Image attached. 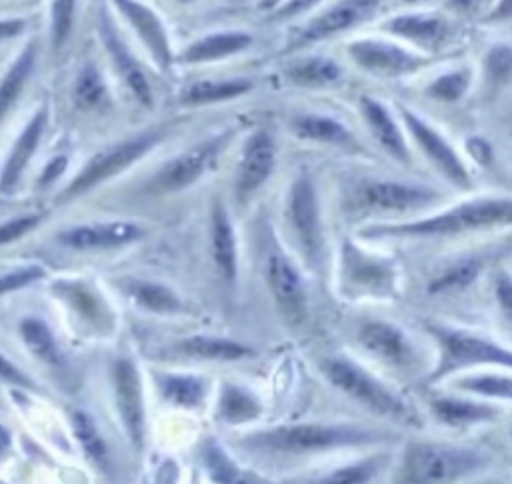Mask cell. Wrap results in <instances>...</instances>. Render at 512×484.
I'll list each match as a JSON object with an SVG mask.
<instances>
[{
	"label": "cell",
	"instance_id": "cell-1",
	"mask_svg": "<svg viewBox=\"0 0 512 484\" xmlns=\"http://www.w3.org/2000/svg\"><path fill=\"white\" fill-rule=\"evenodd\" d=\"M512 226V198L510 196H478L434 214L402 220V222H380L366 226L360 236L370 240L402 238H454L472 232H484L492 228Z\"/></svg>",
	"mask_w": 512,
	"mask_h": 484
},
{
	"label": "cell",
	"instance_id": "cell-2",
	"mask_svg": "<svg viewBox=\"0 0 512 484\" xmlns=\"http://www.w3.org/2000/svg\"><path fill=\"white\" fill-rule=\"evenodd\" d=\"M490 456L472 446L410 440L394 464L388 484H460L482 472Z\"/></svg>",
	"mask_w": 512,
	"mask_h": 484
},
{
	"label": "cell",
	"instance_id": "cell-3",
	"mask_svg": "<svg viewBox=\"0 0 512 484\" xmlns=\"http://www.w3.org/2000/svg\"><path fill=\"white\" fill-rule=\"evenodd\" d=\"M424 330L436 346V360L426 374V384H440L476 368L512 372V348L484 334L434 320L424 322Z\"/></svg>",
	"mask_w": 512,
	"mask_h": 484
},
{
	"label": "cell",
	"instance_id": "cell-4",
	"mask_svg": "<svg viewBox=\"0 0 512 484\" xmlns=\"http://www.w3.org/2000/svg\"><path fill=\"white\" fill-rule=\"evenodd\" d=\"M394 438L392 432L358 424H292L252 436L250 444L288 456H306L340 448L380 446Z\"/></svg>",
	"mask_w": 512,
	"mask_h": 484
},
{
	"label": "cell",
	"instance_id": "cell-5",
	"mask_svg": "<svg viewBox=\"0 0 512 484\" xmlns=\"http://www.w3.org/2000/svg\"><path fill=\"white\" fill-rule=\"evenodd\" d=\"M324 378L344 396L378 418L418 424L416 410L382 378L346 356H326L320 362Z\"/></svg>",
	"mask_w": 512,
	"mask_h": 484
},
{
	"label": "cell",
	"instance_id": "cell-6",
	"mask_svg": "<svg viewBox=\"0 0 512 484\" xmlns=\"http://www.w3.org/2000/svg\"><path fill=\"white\" fill-rule=\"evenodd\" d=\"M444 200V192L434 186L390 178H368L358 182L346 206L354 214H412Z\"/></svg>",
	"mask_w": 512,
	"mask_h": 484
},
{
	"label": "cell",
	"instance_id": "cell-7",
	"mask_svg": "<svg viewBox=\"0 0 512 484\" xmlns=\"http://www.w3.org/2000/svg\"><path fill=\"white\" fill-rule=\"evenodd\" d=\"M162 136H164L162 128H152V130L138 132L130 138H124L122 142H116V144L104 148L60 192L58 202H68V200L92 190L100 182H106L112 176L120 174L122 170H126L134 162H138L144 154H148L154 146H158Z\"/></svg>",
	"mask_w": 512,
	"mask_h": 484
},
{
	"label": "cell",
	"instance_id": "cell-8",
	"mask_svg": "<svg viewBox=\"0 0 512 484\" xmlns=\"http://www.w3.org/2000/svg\"><path fill=\"white\" fill-rule=\"evenodd\" d=\"M340 280L350 296L392 298L398 290V266L386 256L366 252L352 240L342 242Z\"/></svg>",
	"mask_w": 512,
	"mask_h": 484
},
{
	"label": "cell",
	"instance_id": "cell-9",
	"mask_svg": "<svg viewBox=\"0 0 512 484\" xmlns=\"http://www.w3.org/2000/svg\"><path fill=\"white\" fill-rule=\"evenodd\" d=\"M286 218L304 260L310 266H316L322 256L324 236L316 184L306 170H302L290 184L286 200Z\"/></svg>",
	"mask_w": 512,
	"mask_h": 484
},
{
	"label": "cell",
	"instance_id": "cell-10",
	"mask_svg": "<svg viewBox=\"0 0 512 484\" xmlns=\"http://www.w3.org/2000/svg\"><path fill=\"white\" fill-rule=\"evenodd\" d=\"M350 60L378 78H400L420 72L430 64V56L380 38H358L346 46Z\"/></svg>",
	"mask_w": 512,
	"mask_h": 484
},
{
	"label": "cell",
	"instance_id": "cell-11",
	"mask_svg": "<svg viewBox=\"0 0 512 484\" xmlns=\"http://www.w3.org/2000/svg\"><path fill=\"white\" fill-rule=\"evenodd\" d=\"M228 138L230 134H218V136L206 138L204 142H198L188 150L176 154L174 158L166 160L148 180V190L170 194V192H178L192 186L214 164V160L220 156V152L228 144Z\"/></svg>",
	"mask_w": 512,
	"mask_h": 484
},
{
	"label": "cell",
	"instance_id": "cell-12",
	"mask_svg": "<svg viewBox=\"0 0 512 484\" xmlns=\"http://www.w3.org/2000/svg\"><path fill=\"white\" fill-rule=\"evenodd\" d=\"M358 346L382 366L396 372H410L418 364V350L404 328L390 320L368 318L356 330Z\"/></svg>",
	"mask_w": 512,
	"mask_h": 484
},
{
	"label": "cell",
	"instance_id": "cell-13",
	"mask_svg": "<svg viewBox=\"0 0 512 484\" xmlns=\"http://www.w3.org/2000/svg\"><path fill=\"white\" fill-rule=\"evenodd\" d=\"M400 118L408 130V134L420 148V152L426 156V160L450 184H454L456 188H464V190L472 188V178H470L466 164L462 162L458 152L448 144V140L436 128H432L422 116L412 112L408 106H400Z\"/></svg>",
	"mask_w": 512,
	"mask_h": 484
},
{
	"label": "cell",
	"instance_id": "cell-14",
	"mask_svg": "<svg viewBox=\"0 0 512 484\" xmlns=\"http://www.w3.org/2000/svg\"><path fill=\"white\" fill-rule=\"evenodd\" d=\"M382 0H336L326 10L316 14L284 48L286 54L298 52L310 44L346 32L370 18Z\"/></svg>",
	"mask_w": 512,
	"mask_h": 484
},
{
	"label": "cell",
	"instance_id": "cell-15",
	"mask_svg": "<svg viewBox=\"0 0 512 484\" xmlns=\"http://www.w3.org/2000/svg\"><path fill=\"white\" fill-rule=\"evenodd\" d=\"M96 28L100 34V40L106 48V54L116 70V74L124 80L126 88L132 92V96L142 104V106H152L154 104V92L150 86V80L146 72L142 70L140 62L136 60L134 52L128 48V44L122 40V36L116 30V24L108 10L104 6L98 8L96 14Z\"/></svg>",
	"mask_w": 512,
	"mask_h": 484
},
{
	"label": "cell",
	"instance_id": "cell-16",
	"mask_svg": "<svg viewBox=\"0 0 512 484\" xmlns=\"http://www.w3.org/2000/svg\"><path fill=\"white\" fill-rule=\"evenodd\" d=\"M266 280L274 302L290 324H300L306 318L308 298L300 272L282 252H272L266 260Z\"/></svg>",
	"mask_w": 512,
	"mask_h": 484
},
{
	"label": "cell",
	"instance_id": "cell-17",
	"mask_svg": "<svg viewBox=\"0 0 512 484\" xmlns=\"http://www.w3.org/2000/svg\"><path fill=\"white\" fill-rule=\"evenodd\" d=\"M276 164V142L266 128L254 130L242 148L236 170V196L240 200L250 198L266 184Z\"/></svg>",
	"mask_w": 512,
	"mask_h": 484
},
{
	"label": "cell",
	"instance_id": "cell-18",
	"mask_svg": "<svg viewBox=\"0 0 512 484\" xmlns=\"http://www.w3.org/2000/svg\"><path fill=\"white\" fill-rule=\"evenodd\" d=\"M432 418L446 428L464 430L480 424H490L502 414L498 402L482 400L468 394H436L428 400Z\"/></svg>",
	"mask_w": 512,
	"mask_h": 484
},
{
	"label": "cell",
	"instance_id": "cell-19",
	"mask_svg": "<svg viewBox=\"0 0 512 484\" xmlns=\"http://www.w3.org/2000/svg\"><path fill=\"white\" fill-rule=\"evenodd\" d=\"M112 2L118 8V12L124 16V20L130 24V28L138 34L140 42L146 46L156 66L164 72L170 70L174 62V54H172L168 32L162 20L158 18V14L138 0H112Z\"/></svg>",
	"mask_w": 512,
	"mask_h": 484
},
{
	"label": "cell",
	"instance_id": "cell-20",
	"mask_svg": "<svg viewBox=\"0 0 512 484\" xmlns=\"http://www.w3.org/2000/svg\"><path fill=\"white\" fill-rule=\"evenodd\" d=\"M112 384L124 428L130 440L140 446L144 436V408L136 366L130 360H118L112 370Z\"/></svg>",
	"mask_w": 512,
	"mask_h": 484
},
{
	"label": "cell",
	"instance_id": "cell-21",
	"mask_svg": "<svg viewBox=\"0 0 512 484\" xmlns=\"http://www.w3.org/2000/svg\"><path fill=\"white\" fill-rule=\"evenodd\" d=\"M46 124H48V102H44L36 108V112L32 114L28 124L18 134V138L2 166V172H0V192L8 194L18 186L26 166L30 164L34 152L38 150V146L42 142Z\"/></svg>",
	"mask_w": 512,
	"mask_h": 484
},
{
	"label": "cell",
	"instance_id": "cell-22",
	"mask_svg": "<svg viewBox=\"0 0 512 484\" xmlns=\"http://www.w3.org/2000/svg\"><path fill=\"white\" fill-rule=\"evenodd\" d=\"M358 108H360V114L370 130V134L380 144V148L396 162L410 164L412 152L408 148V142H406L396 118L388 110V106L384 102H380L378 98L362 96L358 102Z\"/></svg>",
	"mask_w": 512,
	"mask_h": 484
},
{
	"label": "cell",
	"instance_id": "cell-23",
	"mask_svg": "<svg viewBox=\"0 0 512 484\" xmlns=\"http://www.w3.org/2000/svg\"><path fill=\"white\" fill-rule=\"evenodd\" d=\"M142 234L144 230L132 222H96L68 228L58 240L74 250H102L124 246L138 240Z\"/></svg>",
	"mask_w": 512,
	"mask_h": 484
},
{
	"label": "cell",
	"instance_id": "cell-24",
	"mask_svg": "<svg viewBox=\"0 0 512 484\" xmlns=\"http://www.w3.org/2000/svg\"><path fill=\"white\" fill-rule=\"evenodd\" d=\"M382 28L422 50H436L448 36V22L436 14L408 12L388 18Z\"/></svg>",
	"mask_w": 512,
	"mask_h": 484
},
{
	"label": "cell",
	"instance_id": "cell-25",
	"mask_svg": "<svg viewBox=\"0 0 512 484\" xmlns=\"http://www.w3.org/2000/svg\"><path fill=\"white\" fill-rule=\"evenodd\" d=\"M254 42L252 34L242 32V30H222L214 34H206L192 44H188L178 60L184 64H204V62H214L222 60L228 56H234L246 48H250Z\"/></svg>",
	"mask_w": 512,
	"mask_h": 484
},
{
	"label": "cell",
	"instance_id": "cell-26",
	"mask_svg": "<svg viewBox=\"0 0 512 484\" xmlns=\"http://www.w3.org/2000/svg\"><path fill=\"white\" fill-rule=\"evenodd\" d=\"M394 462L390 450H376L358 460L332 468L326 474L302 480L300 484H372Z\"/></svg>",
	"mask_w": 512,
	"mask_h": 484
},
{
	"label": "cell",
	"instance_id": "cell-27",
	"mask_svg": "<svg viewBox=\"0 0 512 484\" xmlns=\"http://www.w3.org/2000/svg\"><path fill=\"white\" fill-rule=\"evenodd\" d=\"M446 384L460 394L476 396L490 402H512V372L510 370H480L458 374Z\"/></svg>",
	"mask_w": 512,
	"mask_h": 484
},
{
	"label": "cell",
	"instance_id": "cell-28",
	"mask_svg": "<svg viewBox=\"0 0 512 484\" xmlns=\"http://www.w3.org/2000/svg\"><path fill=\"white\" fill-rule=\"evenodd\" d=\"M292 130L298 138L328 144L344 150H360L356 136L346 128L344 122L326 114H300L292 120Z\"/></svg>",
	"mask_w": 512,
	"mask_h": 484
},
{
	"label": "cell",
	"instance_id": "cell-29",
	"mask_svg": "<svg viewBox=\"0 0 512 484\" xmlns=\"http://www.w3.org/2000/svg\"><path fill=\"white\" fill-rule=\"evenodd\" d=\"M210 246H212V258L216 262V268L220 276L226 282H234L236 270H238V252H236V236L234 228L230 224L226 206L216 200L210 214Z\"/></svg>",
	"mask_w": 512,
	"mask_h": 484
},
{
	"label": "cell",
	"instance_id": "cell-30",
	"mask_svg": "<svg viewBox=\"0 0 512 484\" xmlns=\"http://www.w3.org/2000/svg\"><path fill=\"white\" fill-rule=\"evenodd\" d=\"M36 52H38V42L36 38H32L26 42V46L20 50L12 66L0 78V124L12 112L26 84L30 82V76L36 64Z\"/></svg>",
	"mask_w": 512,
	"mask_h": 484
},
{
	"label": "cell",
	"instance_id": "cell-31",
	"mask_svg": "<svg viewBox=\"0 0 512 484\" xmlns=\"http://www.w3.org/2000/svg\"><path fill=\"white\" fill-rule=\"evenodd\" d=\"M72 102L82 112H94L110 106V92L100 68L94 62H84L72 82Z\"/></svg>",
	"mask_w": 512,
	"mask_h": 484
},
{
	"label": "cell",
	"instance_id": "cell-32",
	"mask_svg": "<svg viewBox=\"0 0 512 484\" xmlns=\"http://www.w3.org/2000/svg\"><path fill=\"white\" fill-rule=\"evenodd\" d=\"M252 90V82L246 78H222V80H198L186 86L180 94V102L186 106H200L212 102H224L244 96Z\"/></svg>",
	"mask_w": 512,
	"mask_h": 484
},
{
	"label": "cell",
	"instance_id": "cell-33",
	"mask_svg": "<svg viewBox=\"0 0 512 484\" xmlns=\"http://www.w3.org/2000/svg\"><path fill=\"white\" fill-rule=\"evenodd\" d=\"M286 76L298 86L320 88L330 86L340 80L342 68L332 58L326 56H306L298 58L286 66Z\"/></svg>",
	"mask_w": 512,
	"mask_h": 484
},
{
	"label": "cell",
	"instance_id": "cell-34",
	"mask_svg": "<svg viewBox=\"0 0 512 484\" xmlns=\"http://www.w3.org/2000/svg\"><path fill=\"white\" fill-rule=\"evenodd\" d=\"M482 272V258L478 256H466L444 270H440L430 282H428V294L442 296V294H454L464 288H468Z\"/></svg>",
	"mask_w": 512,
	"mask_h": 484
},
{
	"label": "cell",
	"instance_id": "cell-35",
	"mask_svg": "<svg viewBox=\"0 0 512 484\" xmlns=\"http://www.w3.org/2000/svg\"><path fill=\"white\" fill-rule=\"evenodd\" d=\"M180 352L204 358V360H238L248 356L252 350L240 342L228 338H214V336H194L180 342Z\"/></svg>",
	"mask_w": 512,
	"mask_h": 484
},
{
	"label": "cell",
	"instance_id": "cell-36",
	"mask_svg": "<svg viewBox=\"0 0 512 484\" xmlns=\"http://www.w3.org/2000/svg\"><path fill=\"white\" fill-rule=\"evenodd\" d=\"M20 336L26 344V348L44 364L58 366L62 364L60 348L50 332V328L38 320V318H24L20 322Z\"/></svg>",
	"mask_w": 512,
	"mask_h": 484
},
{
	"label": "cell",
	"instance_id": "cell-37",
	"mask_svg": "<svg viewBox=\"0 0 512 484\" xmlns=\"http://www.w3.org/2000/svg\"><path fill=\"white\" fill-rule=\"evenodd\" d=\"M482 74L488 92H500L512 84V44H492L482 58Z\"/></svg>",
	"mask_w": 512,
	"mask_h": 484
},
{
	"label": "cell",
	"instance_id": "cell-38",
	"mask_svg": "<svg viewBox=\"0 0 512 484\" xmlns=\"http://www.w3.org/2000/svg\"><path fill=\"white\" fill-rule=\"evenodd\" d=\"M128 294L144 308L154 310V312H178L182 308V302L178 296L158 284V282H146V280H132L128 282Z\"/></svg>",
	"mask_w": 512,
	"mask_h": 484
},
{
	"label": "cell",
	"instance_id": "cell-39",
	"mask_svg": "<svg viewBox=\"0 0 512 484\" xmlns=\"http://www.w3.org/2000/svg\"><path fill=\"white\" fill-rule=\"evenodd\" d=\"M470 82H472V70L468 66L452 68L428 82L426 96L438 102H456L468 92Z\"/></svg>",
	"mask_w": 512,
	"mask_h": 484
},
{
	"label": "cell",
	"instance_id": "cell-40",
	"mask_svg": "<svg viewBox=\"0 0 512 484\" xmlns=\"http://www.w3.org/2000/svg\"><path fill=\"white\" fill-rule=\"evenodd\" d=\"M74 14H76V0H52V6H50V46H52L54 54H58L66 46V42L72 34Z\"/></svg>",
	"mask_w": 512,
	"mask_h": 484
},
{
	"label": "cell",
	"instance_id": "cell-41",
	"mask_svg": "<svg viewBox=\"0 0 512 484\" xmlns=\"http://www.w3.org/2000/svg\"><path fill=\"white\" fill-rule=\"evenodd\" d=\"M260 412V406L258 402L242 392V388H236V386H226L224 388V394L220 398V414L224 420L228 422H242V420H250L254 416H258Z\"/></svg>",
	"mask_w": 512,
	"mask_h": 484
},
{
	"label": "cell",
	"instance_id": "cell-42",
	"mask_svg": "<svg viewBox=\"0 0 512 484\" xmlns=\"http://www.w3.org/2000/svg\"><path fill=\"white\" fill-rule=\"evenodd\" d=\"M162 392L180 406H194L202 398V382L190 376H168L162 380Z\"/></svg>",
	"mask_w": 512,
	"mask_h": 484
},
{
	"label": "cell",
	"instance_id": "cell-43",
	"mask_svg": "<svg viewBox=\"0 0 512 484\" xmlns=\"http://www.w3.org/2000/svg\"><path fill=\"white\" fill-rule=\"evenodd\" d=\"M74 430H76V436H78L82 448L86 450V454L94 462H102L104 454H106V448H104V442H102L96 426L92 424V420L86 414L76 412L74 414Z\"/></svg>",
	"mask_w": 512,
	"mask_h": 484
},
{
	"label": "cell",
	"instance_id": "cell-44",
	"mask_svg": "<svg viewBox=\"0 0 512 484\" xmlns=\"http://www.w3.org/2000/svg\"><path fill=\"white\" fill-rule=\"evenodd\" d=\"M206 464H208V470H210L212 478L218 484H250L238 472V468L224 456V452L218 450V448H210L206 452Z\"/></svg>",
	"mask_w": 512,
	"mask_h": 484
},
{
	"label": "cell",
	"instance_id": "cell-45",
	"mask_svg": "<svg viewBox=\"0 0 512 484\" xmlns=\"http://www.w3.org/2000/svg\"><path fill=\"white\" fill-rule=\"evenodd\" d=\"M42 276H44V270L40 266H26V268H18L8 274H2L0 276V296L14 292L18 288H24Z\"/></svg>",
	"mask_w": 512,
	"mask_h": 484
},
{
	"label": "cell",
	"instance_id": "cell-46",
	"mask_svg": "<svg viewBox=\"0 0 512 484\" xmlns=\"http://www.w3.org/2000/svg\"><path fill=\"white\" fill-rule=\"evenodd\" d=\"M494 298L504 322L512 330V276L504 270H500L494 280Z\"/></svg>",
	"mask_w": 512,
	"mask_h": 484
},
{
	"label": "cell",
	"instance_id": "cell-47",
	"mask_svg": "<svg viewBox=\"0 0 512 484\" xmlns=\"http://www.w3.org/2000/svg\"><path fill=\"white\" fill-rule=\"evenodd\" d=\"M40 220L42 218L38 214H32V216H18V218H12V220L0 224V246L18 240L26 232H30Z\"/></svg>",
	"mask_w": 512,
	"mask_h": 484
},
{
	"label": "cell",
	"instance_id": "cell-48",
	"mask_svg": "<svg viewBox=\"0 0 512 484\" xmlns=\"http://www.w3.org/2000/svg\"><path fill=\"white\" fill-rule=\"evenodd\" d=\"M66 294L70 296V300H74V304H76L90 320H94V318H98V316L102 314L100 302H98V298H96L90 290H86V288H82V286H78V284H72V286H68V292H66Z\"/></svg>",
	"mask_w": 512,
	"mask_h": 484
},
{
	"label": "cell",
	"instance_id": "cell-49",
	"mask_svg": "<svg viewBox=\"0 0 512 484\" xmlns=\"http://www.w3.org/2000/svg\"><path fill=\"white\" fill-rule=\"evenodd\" d=\"M320 2L322 0H286L282 6H278V10L272 14V18L274 20H288V18H294L302 12H308L310 8H314Z\"/></svg>",
	"mask_w": 512,
	"mask_h": 484
},
{
	"label": "cell",
	"instance_id": "cell-50",
	"mask_svg": "<svg viewBox=\"0 0 512 484\" xmlns=\"http://www.w3.org/2000/svg\"><path fill=\"white\" fill-rule=\"evenodd\" d=\"M66 166H68V158L64 156V154H58V156H54L46 166H44V170H42V174H40V178H38V186H50L52 182H56L60 176H62V172L66 170Z\"/></svg>",
	"mask_w": 512,
	"mask_h": 484
},
{
	"label": "cell",
	"instance_id": "cell-51",
	"mask_svg": "<svg viewBox=\"0 0 512 484\" xmlns=\"http://www.w3.org/2000/svg\"><path fill=\"white\" fill-rule=\"evenodd\" d=\"M0 378L6 380V382H12V384H18V386H24V388H34V382L30 378H26L8 358H4L0 354Z\"/></svg>",
	"mask_w": 512,
	"mask_h": 484
},
{
	"label": "cell",
	"instance_id": "cell-52",
	"mask_svg": "<svg viewBox=\"0 0 512 484\" xmlns=\"http://www.w3.org/2000/svg\"><path fill=\"white\" fill-rule=\"evenodd\" d=\"M26 26H28L26 18H2L0 20V42L16 38L18 34H22L26 30Z\"/></svg>",
	"mask_w": 512,
	"mask_h": 484
},
{
	"label": "cell",
	"instance_id": "cell-53",
	"mask_svg": "<svg viewBox=\"0 0 512 484\" xmlns=\"http://www.w3.org/2000/svg\"><path fill=\"white\" fill-rule=\"evenodd\" d=\"M468 152L478 164H490L492 160V150L484 138H470Z\"/></svg>",
	"mask_w": 512,
	"mask_h": 484
},
{
	"label": "cell",
	"instance_id": "cell-54",
	"mask_svg": "<svg viewBox=\"0 0 512 484\" xmlns=\"http://www.w3.org/2000/svg\"><path fill=\"white\" fill-rule=\"evenodd\" d=\"M508 18H512V0H498L490 14L486 16L488 22H502Z\"/></svg>",
	"mask_w": 512,
	"mask_h": 484
},
{
	"label": "cell",
	"instance_id": "cell-55",
	"mask_svg": "<svg viewBox=\"0 0 512 484\" xmlns=\"http://www.w3.org/2000/svg\"><path fill=\"white\" fill-rule=\"evenodd\" d=\"M488 0H446L444 6L454 10V12H470V10H476L480 8L482 4H486Z\"/></svg>",
	"mask_w": 512,
	"mask_h": 484
},
{
	"label": "cell",
	"instance_id": "cell-56",
	"mask_svg": "<svg viewBox=\"0 0 512 484\" xmlns=\"http://www.w3.org/2000/svg\"><path fill=\"white\" fill-rule=\"evenodd\" d=\"M278 2H280V0H262L260 6H262V8H272V6H276Z\"/></svg>",
	"mask_w": 512,
	"mask_h": 484
},
{
	"label": "cell",
	"instance_id": "cell-57",
	"mask_svg": "<svg viewBox=\"0 0 512 484\" xmlns=\"http://www.w3.org/2000/svg\"><path fill=\"white\" fill-rule=\"evenodd\" d=\"M480 484H512V482H502V480H482Z\"/></svg>",
	"mask_w": 512,
	"mask_h": 484
},
{
	"label": "cell",
	"instance_id": "cell-58",
	"mask_svg": "<svg viewBox=\"0 0 512 484\" xmlns=\"http://www.w3.org/2000/svg\"><path fill=\"white\" fill-rule=\"evenodd\" d=\"M402 2H406V4H416V2H424V0H402Z\"/></svg>",
	"mask_w": 512,
	"mask_h": 484
},
{
	"label": "cell",
	"instance_id": "cell-59",
	"mask_svg": "<svg viewBox=\"0 0 512 484\" xmlns=\"http://www.w3.org/2000/svg\"><path fill=\"white\" fill-rule=\"evenodd\" d=\"M176 2H180V4H192V2H196V0H176Z\"/></svg>",
	"mask_w": 512,
	"mask_h": 484
},
{
	"label": "cell",
	"instance_id": "cell-60",
	"mask_svg": "<svg viewBox=\"0 0 512 484\" xmlns=\"http://www.w3.org/2000/svg\"><path fill=\"white\" fill-rule=\"evenodd\" d=\"M510 436H512V426H510Z\"/></svg>",
	"mask_w": 512,
	"mask_h": 484
}]
</instances>
